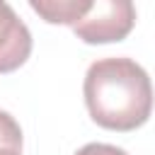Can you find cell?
Wrapping results in <instances>:
<instances>
[{"label":"cell","instance_id":"7a4b0ae2","mask_svg":"<svg viewBox=\"0 0 155 155\" xmlns=\"http://www.w3.org/2000/svg\"><path fill=\"white\" fill-rule=\"evenodd\" d=\"M136 24V7L131 0H90L85 15L70 27L85 44L121 41Z\"/></svg>","mask_w":155,"mask_h":155},{"label":"cell","instance_id":"277c9868","mask_svg":"<svg viewBox=\"0 0 155 155\" xmlns=\"http://www.w3.org/2000/svg\"><path fill=\"white\" fill-rule=\"evenodd\" d=\"M29 7L51 24L73 27L90 7V0H29Z\"/></svg>","mask_w":155,"mask_h":155},{"label":"cell","instance_id":"52a82bcc","mask_svg":"<svg viewBox=\"0 0 155 155\" xmlns=\"http://www.w3.org/2000/svg\"><path fill=\"white\" fill-rule=\"evenodd\" d=\"M0 155H22V150H15V148H2Z\"/></svg>","mask_w":155,"mask_h":155},{"label":"cell","instance_id":"6da1fadb","mask_svg":"<svg viewBox=\"0 0 155 155\" xmlns=\"http://www.w3.org/2000/svg\"><path fill=\"white\" fill-rule=\"evenodd\" d=\"M82 94L92 121L109 131H133L153 111L150 75L126 56L94 61L87 68Z\"/></svg>","mask_w":155,"mask_h":155},{"label":"cell","instance_id":"8992f818","mask_svg":"<svg viewBox=\"0 0 155 155\" xmlns=\"http://www.w3.org/2000/svg\"><path fill=\"white\" fill-rule=\"evenodd\" d=\"M75 155H128V153L124 148H116V145H109V143H87Z\"/></svg>","mask_w":155,"mask_h":155},{"label":"cell","instance_id":"5b68a950","mask_svg":"<svg viewBox=\"0 0 155 155\" xmlns=\"http://www.w3.org/2000/svg\"><path fill=\"white\" fill-rule=\"evenodd\" d=\"M2 148H15L22 150V128L15 121L12 114L0 109V150Z\"/></svg>","mask_w":155,"mask_h":155},{"label":"cell","instance_id":"3957f363","mask_svg":"<svg viewBox=\"0 0 155 155\" xmlns=\"http://www.w3.org/2000/svg\"><path fill=\"white\" fill-rule=\"evenodd\" d=\"M31 53V31L17 17L12 5L0 0V73H12Z\"/></svg>","mask_w":155,"mask_h":155}]
</instances>
